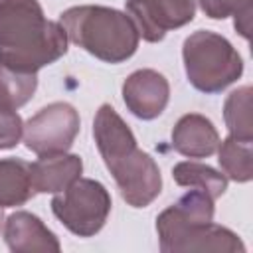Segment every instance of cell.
I'll return each mask as SVG.
<instances>
[{
	"label": "cell",
	"instance_id": "20",
	"mask_svg": "<svg viewBox=\"0 0 253 253\" xmlns=\"http://www.w3.org/2000/svg\"><path fill=\"white\" fill-rule=\"evenodd\" d=\"M2 225H4V215H2V210H0V229H2Z\"/></svg>",
	"mask_w": 253,
	"mask_h": 253
},
{
	"label": "cell",
	"instance_id": "17",
	"mask_svg": "<svg viewBox=\"0 0 253 253\" xmlns=\"http://www.w3.org/2000/svg\"><path fill=\"white\" fill-rule=\"evenodd\" d=\"M38 89V73H20L0 65V99L12 109L24 107Z\"/></svg>",
	"mask_w": 253,
	"mask_h": 253
},
{
	"label": "cell",
	"instance_id": "9",
	"mask_svg": "<svg viewBox=\"0 0 253 253\" xmlns=\"http://www.w3.org/2000/svg\"><path fill=\"white\" fill-rule=\"evenodd\" d=\"M123 101L136 119L152 121L170 101V83L156 69H136L123 83Z\"/></svg>",
	"mask_w": 253,
	"mask_h": 253
},
{
	"label": "cell",
	"instance_id": "1",
	"mask_svg": "<svg viewBox=\"0 0 253 253\" xmlns=\"http://www.w3.org/2000/svg\"><path fill=\"white\" fill-rule=\"evenodd\" d=\"M93 138L121 198L130 208L150 206L162 190L160 168L148 152L138 148L130 126L107 103L95 113Z\"/></svg>",
	"mask_w": 253,
	"mask_h": 253
},
{
	"label": "cell",
	"instance_id": "5",
	"mask_svg": "<svg viewBox=\"0 0 253 253\" xmlns=\"http://www.w3.org/2000/svg\"><path fill=\"white\" fill-rule=\"evenodd\" d=\"M184 69L190 85L202 93H221L243 75V59L231 42L215 32L198 30L184 40Z\"/></svg>",
	"mask_w": 253,
	"mask_h": 253
},
{
	"label": "cell",
	"instance_id": "16",
	"mask_svg": "<svg viewBox=\"0 0 253 253\" xmlns=\"http://www.w3.org/2000/svg\"><path fill=\"white\" fill-rule=\"evenodd\" d=\"M251 95L249 85L231 91L223 103V121L231 136L241 140H253V119H251Z\"/></svg>",
	"mask_w": 253,
	"mask_h": 253
},
{
	"label": "cell",
	"instance_id": "8",
	"mask_svg": "<svg viewBox=\"0 0 253 253\" xmlns=\"http://www.w3.org/2000/svg\"><path fill=\"white\" fill-rule=\"evenodd\" d=\"M125 8L138 36L150 43L162 42L170 30L190 24L196 16V0H125Z\"/></svg>",
	"mask_w": 253,
	"mask_h": 253
},
{
	"label": "cell",
	"instance_id": "7",
	"mask_svg": "<svg viewBox=\"0 0 253 253\" xmlns=\"http://www.w3.org/2000/svg\"><path fill=\"white\" fill-rule=\"evenodd\" d=\"M81 128L79 113L65 101H55L40 109L24 123V144L38 156L67 152Z\"/></svg>",
	"mask_w": 253,
	"mask_h": 253
},
{
	"label": "cell",
	"instance_id": "18",
	"mask_svg": "<svg viewBox=\"0 0 253 253\" xmlns=\"http://www.w3.org/2000/svg\"><path fill=\"white\" fill-rule=\"evenodd\" d=\"M202 12L211 20H223L233 16L235 30L249 40L251 32V14H253V0H198Z\"/></svg>",
	"mask_w": 253,
	"mask_h": 253
},
{
	"label": "cell",
	"instance_id": "10",
	"mask_svg": "<svg viewBox=\"0 0 253 253\" xmlns=\"http://www.w3.org/2000/svg\"><path fill=\"white\" fill-rule=\"evenodd\" d=\"M4 241L12 253H57L61 249L57 235L30 211H14L4 219Z\"/></svg>",
	"mask_w": 253,
	"mask_h": 253
},
{
	"label": "cell",
	"instance_id": "11",
	"mask_svg": "<svg viewBox=\"0 0 253 253\" xmlns=\"http://www.w3.org/2000/svg\"><path fill=\"white\" fill-rule=\"evenodd\" d=\"M219 146V132L213 123L200 115L188 113L172 128V148L188 158H208Z\"/></svg>",
	"mask_w": 253,
	"mask_h": 253
},
{
	"label": "cell",
	"instance_id": "12",
	"mask_svg": "<svg viewBox=\"0 0 253 253\" xmlns=\"http://www.w3.org/2000/svg\"><path fill=\"white\" fill-rule=\"evenodd\" d=\"M83 160L77 154H51L40 156L32 164V182L36 194H59L81 178Z\"/></svg>",
	"mask_w": 253,
	"mask_h": 253
},
{
	"label": "cell",
	"instance_id": "15",
	"mask_svg": "<svg viewBox=\"0 0 253 253\" xmlns=\"http://www.w3.org/2000/svg\"><path fill=\"white\" fill-rule=\"evenodd\" d=\"M172 178L178 186H186V188H198L208 192L213 200H217L219 196L225 194L227 190V178L225 174L217 172L215 168L196 162V160H184L178 162L172 168Z\"/></svg>",
	"mask_w": 253,
	"mask_h": 253
},
{
	"label": "cell",
	"instance_id": "4",
	"mask_svg": "<svg viewBox=\"0 0 253 253\" xmlns=\"http://www.w3.org/2000/svg\"><path fill=\"white\" fill-rule=\"evenodd\" d=\"M67 40L105 63H123L138 49V30L126 12L117 8L83 4L59 14Z\"/></svg>",
	"mask_w": 253,
	"mask_h": 253
},
{
	"label": "cell",
	"instance_id": "2",
	"mask_svg": "<svg viewBox=\"0 0 253 253\" xmlns=\"http://www.w3.org/2000/svg\"><path fill=\"white\" fill-rule=\"evenodd\" d=\"M67 34L38 0H0V65L38 73L67 53Z\"/></svg>",
	"mask_w": 253,
	"mask_h": 253
},
{
	"label": "cell",
	"instance_id": "6",
	"mask_svg": "<svg viewBox=\"0 0 253 253\" xmlns=\"http://www.w3.org/2000/svg\"><path fill=\"white\" fill-rule=\"evenodd\" d=\"M109 190L93 178H77L69 188L51 198L53 215L77 237H93L111 213Z\"/></svg>",
	"mask_w": 253,
	"mask_h": 253
},
{
	"label": "cell",
	"instance_id": "14",
	"mask_svg": "<svg viewBox=\"0 0 253 253\" xmlns=\"http://www.w3.org/2000/svg\"><path fill=\"white\" fill-rule=\"evenodd\" d=\"M215 152L225 178L237 184H245L253 178V140H241L229 134L219 140Z\"/></svg>",
	"mask_w": 253,
	"mask_h": 253
},
{
	"label": "cell",
	"instance_id": "13",
	"mask_svg": "<svg viewBox=\"0 0 253 253\" xmlns=\"http://www.w3.org/2000/svg\"><path fill=\"white\" fill-rule=\"evenodd\" d=\"M36 196L32 164L22 158H0V210L24 206Z\"/></svg>",
	"mask_w": 253,
	"mask_h": 253
},
{
	"label": "cell",
	"instance_id": "3",
	"mask_svg": "<svg viewBox=\"0 0 253 253\" xmlns=\"http://www.w3.org/2000/svg\"><path fill=\"white\" fill-rule=\"evenodd\" d=\"M213 198L198 188L188 190L156 217L162 253L221 251L245 253V243L231 229L213 223Z\"/></svg>",
	"mask_w": 253,
	"mask_h": 253
},
{
	"label": "cell",
	"instance_id": "19",
	"mask_svg": "<svg viewBox=\"0 0 253 253\" xmlns=\"http://www.w3.org/2000/svg\"><path fill=\"white\" fill-rule=\"evenodd\" d=\"M24 123L16 109L0 99V150L14 148L22 140Z\"/></svg>",
	"mask_w": 253,
	"mask_h": 253
}]
</instances>
